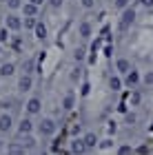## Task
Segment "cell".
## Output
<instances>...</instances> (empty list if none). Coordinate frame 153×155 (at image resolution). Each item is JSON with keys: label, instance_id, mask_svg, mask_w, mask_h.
<instances>
[{"label": "cell", "instance_id": "e0dca14e", "mask_svg": "<svg viewBox=\"0 0 153 155\" xmlns=\"http://www.w3.org/2000/svg\"><path fill=\"white\" fill-rule=\"evenodd\" d=\"M33 31H36V38H40V40H45V38H47V27H45L42 22H38Z\"/></svg>", "mask_w": 153, "mask_h": 155}, {"label": "cell", "instance_id": "484cf974", "mask_svg": "<svg viewBox=\"0 0 153 155\" xmlns=\"http://www.w3.org/2000/svg\"><path fill=\"white\" fill-rule=\"evenodd\" d=\"M144 82H147V84H153V71H149L147 75H144Z\"/></svg>", "mask_w": 153, "mask_h": 155}, {"label": "cell", "instance_id": "1f68e13d", "mask_svg": "<svg viewBox=\"0 0 153 155\" xmlns=\"http://www.w3.org/2000/svg\"><path fill=\"white\" fill-rule=\"evenodd\" d=\"M142 5H147V7H153V0H142Z\"/></svg>", "mask_w": 153, "mask_h": 155}, {"label": "cell", "instance_id": "8992f818", "mask_svg": "<svg viewBox=\"0 0 153 155\" xmlns=\"http://www.w3.org/2000/svg\"><path fill=\"white\" fill-rule=\"evenodd\" d=\"M40 109H42V102H40L38 97H31V100L27 102V113H29V115L40 113Z\"/></svg>", "mask_w": 153, "mask_h": 155}, {"label": "cell", "instance_id": "4fadbf2b", "mask_svg": "<svg viewBox=\"0 0 153 155\" xmlns=\"http://www.w3.org/2000/svg\"><path fill=\"white\" fill-rule=\"evenodd\" d=\"M73 104H75V97H73V93H67V95H65V100H62V109H65V111H69V109H73Z\"/></svg>", "mask_w": 153, "mask_h": 155}, {"label": "cell", "instance_id": "9c48e42d", "mask_svg": "<svg viewBox=\"0 0 153 155\" xmlns=\"http://www.w3.org/2000/svg\"><path fill=\"white\" fill-rule=\"evenodd\" d=\"M13 73H16V67H13L11 62H5V64L0 67V75H2V78H9Z\"/></svg>", "mask_w": 153, "mask_h": 155}, {"label": "cell", "instance_id": "6da1fadb", "mask_svg": "<svg viewBox=\"0 0 153 155\" xmlns=\"http://www.w3.org/2000/svg\"><path fill=\"white\" fill-rule=\"evenodd\" d=\"M38 131H40L42 137H51V135H55V131H58V124H55L51 117H42V122L38 124Z\"/></svg>", "mask_w": 153, "mask_h": 155}, {"label": "cell", "instance_id": "cb8c5ba5", "mask_svg": "<svg viewBox=\"0 0 153 155\" xmlns=\"http://www.w3.org/2000/svg\"><path fill=\"white\" fill-rule=\"evenodd\" d=\"M127 2L129 0H115V7L118 9H127Z\"/></svg>", "mask_w": 153, "mask_h": 155}, {"label": "cell", "instance_id": "3957f363", "mask_svg": "<svg viewBox=\"0 0 153 155\" xmlns=\"http://www.w3.org/2000/svg\"><path fill=\"white\" fill-rule=\"evenodd\" d=\"M31 87H33V80H31V75H29V73H25V75L18 80V91L27 93V91H31Z\"/></svg>", "mask_w": 153, "mask_h": 155}, {"label": "cell", "instance_id": "2e32d148", "mask_svg": "<svg viewBox=\"0 0 153 155\" xmlns=\"http://www.w3.org/2000/svg\"><path fill=\"white\" fill-rule=\"evenodd\" d=\"M138 82H140V75H138L135 71H129L127 73V84H129V87H135Z\"/></svg>", "mask_w": 153, "mask_h": 155}, {"label": "cell", "instance_id": "8fae6325", "mask_svg": "<svg viewBox=\"0 0 153 155\" xmlns=\"http://www.w3.org/2000/svg\"><path fill=\"white\" fill-rule=\"evenodd\" d=\"M22 13H25V16H36V13H38V5L25 2V5H22Z\"/></svg>", "mask_w": 153, "mask_h": 155}, {"label": "cell", "instance_id": "5bb4252c", "mask_svg": "<svg viewBox=\"0 0 153 155\" xmlns=\"http://www.w3.org/2000/svg\"><path fill=\"white\" fill-rule=\"evenodd\" d=\"M36 25H38L36 16H27V18L22 20V27H25V29H36Z\"/></svg>", "mask_w": 153, "mask_h": 155}, {"label": "cell", "instance_id": "277c9868", "mask_svg": "<svg viewBox=\"0 0 153 155\" xmlns=\"http://www.w3.org/2000/svg\"><path fill=\"white\" fill-rule=\"evenodd\" d=\"M13 126V117L9 113H2L0 115V133H9Z\"/></svg>", "mask_w": 153, "mask_h": 155}, {"label": "cell", "instance_id": "f546056e", "mask_svg": "<svg viewBox=\"0 0 153 155\" xmlns=\"http://www.w3.org/2000/svg\"><path fill=\"white\" fill-rule=\"evenodd\" d=\"M49 5H51V7H60L62 0H49Z\"/></svg>", "mask_w": 153, "mask_h": 155}, {"label": "cell", "instance_id": "4dcf8cb0", "mask_svg": "<svg viewBox=\"0 0 153 155\" xmlns=\"http://www.w3.org/2000/svg\"><path fill=\"white\" fill-rule=\"evenodd\" d=\"M100 146H102V149H109V146H111V140H104V142H102Z\"/></svg>", "mask_w": 153, "mask_h": 155}, {"label": "cell", "instance_id": "d4e9b609", "mask_svg": "<svg viewBox=\"0 0 153 155\" xmlns=\"http://www.w3.org/2000/svg\"><path fill=\"white\" fill-rule=\"evenodd\" d=\"M118 155H131V146H122V149L118 151Z\"/></svg>", "mask_w": 153, "mask_h": 155}, {"label": "cell", "instance_id": "52a82bcc", "mask_svg": "<svg viewBox=\"0 0 153 155\" xmlns=\"http://www.w3.org/2000/svg\"><path fill=\"white\" fill-rule=\"evenodd\" d=\"M31 131H33V122H31L29 117H25L22 122L18 124V133H20V135H29Z\"/></svg>", "mask_w": 153, "mask_h": 155}, {"label": "cell", "instance_id": "30bf717a", "mask_svg": "<svg viewBox=\"0 0 153 155\" xmlns=\"http://www.w3.org/2000/svg\"><path fill=\"white\" fill-rule=\"evenodd\" d=\"M7 153H9V155H25V146L13 142V144H9V146H7Z\"/></svg>", "mask_w": 153, "mask_h": 155}, {"label": "cell", "instance_id": "ac0fdd59", "mask_svg": "<svg viewBox=\"0 0 153 155\" xmlns=\"http://www.w3.org/2000/svg\"><path fill=\"white\" fill-rule=\"evenodd\" d=\"M85 142H87V146H89V149H91V146H95V144H98V137H95L93 133H87V135H85Z\"/></svg>", "mask_w": 153, "mask_h": 155}, {"label": "cell", "instance_id": "7a4b0ae2", "mask_svg": "<svg viewBox=\"0 0 153 155\" xmlns=\"http://www.w3.org/2000/svg\"><path fill=\"white\" fill-rule=\"evenodd\" d=\"M135 20V9H131V7H127V9L122 11V20H120V31H127L129 25H133Z\"/></svg>", "mask_w": 153, "mask_h": 155}, {"label": "cell", "instance_id": "ffe728a7", "mask_svg": "<svg viewBox=\"0 0 153 155\" xmlns=\"http://www.w3.org/2000/svg\"><path fill=\"white\" fill-rule=\"evenodd\" d=\"M22 0H7V7H9V9H22Z\"/></svg>", "mask_w": 153, "mask_h": 155}, {"label": "cell", "instance_id": "7402d4cb", "mask_svg": "<svg viewBox=\"0 0 153 155\" xmlns=\"http://www.w3.org/2000/svg\"><path fill=\"white\" fill-rule=\"evenodd\" d=\"M31 71H33V60H27V62H25V73L31 75Z\"/></svg>", "mask_w": 153, "mask_h": 155}, {"label": "cell", "instance_id": "f1b7e54d", "mask_svg": "<svg viewBox=\"0 0 153 155\" xmlns=\"http://www.w3.org/2000/svg\"><path fill=\"white\" fill-rule=\"evenodd\" d=\"M138 102H140V93H133L131 95V104H138Z\"/></svg>", "mask_w": 153, "mask_h": 155}, {"label": "cell", "instance_id": "9a60e30c", "mask_svg": "<svg viewBox=\"0 0 153 155\" xmlns=\"http://www.w3.org/2000/svg\"><path fill=\"white\" fill-rule=\"evenodd\" d=\"M78 31H80L82 38H89V36H91V25H89V22H80Z\"/></svg>", "mask_w": 153, "mask_h": 155}, {"label": "cell", "instance_id": "83f0119b", "mask_svg": "<svg viewBox=\"0 0 153 155\" xmlns=\"http://www.w3.org/2000/svg\"><path fill=\"white\" fill-rule=\"evenodd\" d=\"M82 7H85V9H91V7H93V0H82Z\"/></svg>", "mask_w": 153, "mask_h": 155}, {"label": "cell", "instance_id": "836d02e7", "mask_svg": "<svg viewBox=\"0 0 153 155\" xmlns=\"http://www.w3.org/2000/svg\"><path fill=\"white\" fill-rule=\"evenodd\" d=\"M0 151H2V142H0Z\"/></svg>", "mask_w": 153, "mask_h": 155}, {"label": "cell", "instance_id": "d6a6232c", "mask_svg": "<svg viewBox=\"0 0 153 155\" xmlns=\"http://www.w3.org/2000/svg\"><path fill=\"white\" fill-rule=\"evenodd\" d=\"M29 2H33V5H38V7H40V5L45 2V0H29Z\"/></svg>", "mask_w": 153, "mask_h": 155}, {"label": "cell", "instance_id": "4316f807", "mask_svg": "<svg viewBox=\"0 0 153 155\" xmlns=\"http://www.w3.org/2000/svg\"><path fill=\"white\" fill-rule=\"evenodd\" d=\"M7 38H9V33H7V29H0V42H5Z\"/></svg>", "mask_w": 153, "mask_h": 155}, {"label": "cell", "instance_id": "ba28073f", "mask_svg": "<svg viewBox=\"0 0 153 155\" xmlns=\"http://www.w3.org/2000/svg\"><path fill=\"white\" fill-rule=\"evenodd\" d=\"M87 149H89V146H87V142H85V137H82V140H73V142H71V151H73L75 155H82Z\"/></svg>", "mask_w": 153, "mask_h": 155}, {"label": "cell", "instance_id": "7c38bea8", "mask_svg": "<svg viewBox=\"0 0 153 155\" xmlns=\"http://www.w3.org/2000/svg\"><path fill=\"white\" fill-rule=\"evenodd\" d=\"M115 67H118V71L120 73H129L131 71V64H129V60H124V58H120L115 62Z\"/></svg>", "mask_w": 153, "mask_h": 155}, {"label": "cell", "instance_id": "603a6c76", "mask_svg": "<svg viewBox=\"0 0 153 155\" xmlns=\"http://www.w3.org/2000/svg\"><path fill=\"white\" fill-rule=\"evenodd\" d=\"M75 60H85V49H75Z\"/></svg>", "mask_w": 153, "mask_h": 155}, {"label": "cell", "instance_id": "44dd1931", "mask_svg": "<svg viewBox=\"0 0 153 155\" xmlns=\"http://www.w3.org/2000/svg\"><path fill=\"white\" fill-rule=\"evenodd\" d=\"M120 87H122V80H120V78H111V89H113V91H120Z\"/></svg>", "mask_w": 153, "mask_h": 155}, {"label": "cell", "instance_id": "5b68a950", "mask_svg": "<svg viewBox=\"0 0 153 155\" xmlns=\"http://www.w3.org/2000/svg\"><path fill=\"white\" fill-rule=\"evenodd\" d=\"M7 29H9V31H20V29H22V20H20L18 16H13V13L7 16Z\"/></svg>", "mask_w": 153, "mask_h": 155}, {"label": "cell", "instance_id": "d6986e66", "mask_svg": "<svg viewBox=\"0 0 153 155\" xmlns=\"http://www.w3.org/2000/svg\"><path fill=\"white\" fill-rule=\"evenodd\" d=\"M22 137H25V142H22L25 149H33V146H36V140L31 137V133H29V135H22Z\"/></svg>", "mask_w": 153, "mask_h": 155}]
</instances>
